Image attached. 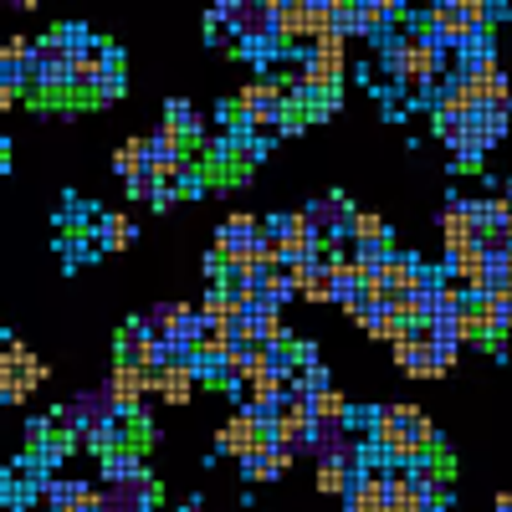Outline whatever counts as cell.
<instances>
[{
  "label": "cell",
  "mask_w": 512,
  "mask_h": 512,
  "mask_svg": "<svg viewBox=\"0 0 512 512\" xmlns=\"http://www.w3.org/2000/svg\"><path fill=\"white\" fill-rule=\"evenodd\" d=\"M154 390V369H134V364H113L108 374V395L118 405V415H139L144 395Z\"/></svg>",
  "instance_id": "6"
},
{
  "label": "cell",
  "mask_w": 512,
  "mask_h": 512,
  "mask_svg": "<svg viewBox=\"0 0 512 512\" xmlns=\"http://www.w3.org/2000/svg\"><path fill=\"white\" fill-rule=\"evenodd\" d=\"M216 441H221V451H231V456L246 461L251 451H267V446H272V431H267V425L256 420L251 410H236V415L221 425V436H216Z\"/></svg>",
  "instance_id": "5"
},
{
  "label": "cell",
  "mask_w": 512,
  "mask_h": 512,
  "mask_svg": "<svg viewBox=\"0 0 512 512\" xmlns=\"http://www.w3.org/2000/svg\"><path fill=\"white\" fill-rule=\"evenodd\" d=\"M118 364H134V369H149L154 364V338L144 333V318L118 328Z\"/></svg>",
  "instance_id": "10"
},
{
  "label": "cell",
  "mask_w": 512,
  "mask_h": 512,
  "mask_svg": "<svg viewBox=\"0 0 512 512\" xmlns=\"http://www.w3.org/2000/svg\"><path fill=\"white\" fill-rule=\"evenodd\" d=\"M149 472L139 466V446H118L103 456V482L108 487H128V482H144Z\"/></svg>",
  "instance_id": "12"
},
{
  "label": "cell",
  "mask_w": 512,
  "mask_h": 512,
  "mask_svg": "<svg viewBox=\"0 0 512 512\" xmlns=\"http://www.w3.org/2000/svg\"><path fill=\"white\" fill-rule=\"evenodd\" d=\"M118 93H123V62H118V67H113V72L98 82V88H93V103H113Z\"/></svg>",
  "instance_id": "21"
},
{
  "label": "cell",
  "mask_w": 512,
  "mask_h": 512,
  "mask_svg": "<svg viewBox=\"0 0 512 512\" xmlns=\"http://www.w3.org/2000/svg\"><path fill=\"white\" fill-rule=\"evenodd\" d=\"M313 405V420H349L354 410H349V400L338 395V390H323L318 400H308Z\"/></svg>",
  "instance_id": "17"
},
{
  "label": "cell",
  "mask_w": 512,
  "mask_h": 512,
  "mask_svg": "<svg viewBox=\"0 0 512 512\" xmlns=\"http://www.w3.org/2000/svg\"><path fill=\"white\" fill-rule=\"evenodd\" d=\"M308 221H313L318 241L338 246V236H349V221H354V205H349L344 195H323V200H313V205H308Z\"/></svg>",
  "instance_id": "7"
},
{
  "label": "cell",
  "mask_w": 512,
  "mask_h": 512,
  "mask_svg": "<svg viewBox=\"0 0 512 512\" xmlns=\"http://www.w3.org/2000/svg\"><path fill=\"white\" fill-rule=\"evenodd\" d=\"M236 123L246 128H282V113H287V93L277 88V82H246V88L236 93V103L226 108Z\"/></svg>",
  "instance_id": "3"
},
{
  "label": "cell",
  "mask_w": 512,
  "mask_h": 512,
  "mask_svg": "<svg viewBox=\"0 0 512 512\" xmlns=\"http://www.w3.org/2000/svg\"><path fill=\"white\" fill-rule=\"evenodd\" d=\"M134 236H139V231H134V221H128V216H103V246H108V251H123Z\"/></svg>",
  "instance_id": "18"
},
{
  "label": "cell",
  "mask_w": 512,
  "mask_h": 512,
  "mask_svg": "<svg viewBox=\"0 0 512 512\" xmlns=\"http://www.w3.org/2000/svg\"><path fill=\"white\" fill-rule=\"evenodd\" d=\"M292 466V451H282V446H267V451H251L246 461H241V477L246 482H272V477H282Z\"/></svg>",
  "instance_id": "14"
},
{
  "label": "cell",
  "mask_w": 512,
  "mask_h": 512,
  "mask_svg": "<svg viewBox=\"0 0 512 512\" xmlns=\"http://www.w3.org/2000/svg\"><path fill=\"white\" fill-rule=\"evenodd\" d=\"M113 169H118L123 180H134L139 169H144V139H128V144L113 154Z\"/></svg>",
  "instance_id": "19"
},
{
  "label": "cell",
  "mask_w": 512,
  "mask_h": 512,
  "mask_svg": "<svg viewBox=\"0 0 512 512\" xmlns=\"http://www.w3.org/2000/svg\"><path fill=\"white\" fill-rule=\"evenodd\" d=\"M354 487V477L344 472V466H338V461H318V492H349Z\"/></svg>",
  "instance_id": "20"
},
{
  "label": "cell",
  "mask_w": 512,
  "mask_h": 512,
  "mask_svg": "<svg viewBox=\"0 0 512 512\" xmlns=\"http://www.w3.org/2000/svg\"><path fill=\"white\" fill-rule=\"evenodd\" d=\"M47 502H52V512H98L103 492L88 482H47Z\"/></svg>",
  "instance_id": "9"
},
{
  "label": "cell",
  "mask_w": 512,
  "mask_h": 512,
  "mask_svg": "<svg viewBox=\"0 0 512 512\" xmlns=\"http://www.w3.org/2000/svg\"><path fill=\"white\" fill-rule=\"evenodd\" d=\"M41 379H47V364L26 344H6V359H0V395H6V405H26Z\"/></svg>",
  "instance_id": "4"
},
{
  "label": "cell",
  "mask_w": 512,
  "mask_h": 512,
  "mask_svg": "<svg viewBox=\"0 0 512 512\" xmlns=\"http://www.w3.org/2000/svg\"><path fill=\"white\" fill-rule=\"evenodd\" d=\"M497 512H512V492H502V497H497Z\"/></svg>",
  "instance_id": "22"
},
{
  "label": "cell",
  "mask_w": 512,
  "mask_h": 512,
  "mask_svg": "<svg viewBox=\"0 0 512 512\" xmlns=\"http://www.w3.org/2000/svg\"><path fill=\"white\" fill-rule=\"evenodd\" d=\"M164 134H175V139L185 144V154L200 144V118H195V108H190L185 98H169V103H164Z\"/></svg>",
  "instance_id": "13"
},
{
  "label": "cell",
  "mask_w": 512,
  "mask_h": 512,
  "mask_svg": "<svg viewBox=\"0 0 512 512\" xmlns=\"http://www.w3.org/2000/svg\"><path fill=\"white\" fill-rule=\"evenodd\" d=\"M154 369V390L169 400V405H185L190 390H195V369L190 364H149Z\"/></svg>",
  "instance_id": "11"
},
{
  "label": "cell",
  "mask_w": 512,
  "mask_h": 512,
  "mask_svg": "<svg viewBox=\"0 0 512 512\" xmlns=\"http://www.w3.org/2000/svg\"><path fill=\"white\" fill-rule=\"evenodd\" d=\"M390 67L400 72V82H405L410 93H425L436 82V72H441V47L415 31V36H405V41H395V47H390Z\"/></svg>",
  "instance_id": "2"
},
{
  "label": "cell",
  "mask_w": 512,
  "mask_h": 512,
  "mask_svg": "<svg viewBox=\"0 0 512 512\" xmlns=\"http://www.w3.org/2000/svg\"><path fill=\"white\" fill-rule=\"evenodd\" d=\"M11 6H21V11H36V6H41V0H11Z\"/></svg>",
  "instance_id": "23"
},
{
  "label": "cell",
  "mask_w": 512,
  "mask_h": 512,
  "mask_svg": "<svg viewBox=\"0 0 512 512\" xmlns=\"http://www.w3.org/2000/svg\"><path fill=\"white\" fill-rule=\"evenodd\" d=\"M144 164L159 169V175H164V169H180V164H185V144H180L175 134H164V128H159V134L144 139Z\"/></svg>",
  "instance_id": "15"
},
{
  "label": "cell",
  "mask_w": 512,
  "mask_h": 512,
  "mask_svg": "<svg viewBox=\"0 0 512 512\" xmlns=\"http://www.w3.org/2000/svg\"><path fill=\"white\" fill-rule=\"evenodd\" d=\"M349 241L359 246V241H390V236H384V221L374 216V210H354V221H349Z\"/></svg>",
  "instance_id": "16"
},
{
  "label": "cell",
  "mask_w": 512,
  "mask_h": 512,
  "mask_svg": "<svg viewBox=\"0 0 512 512\" xmlns=\"http://www.w3.org/2000/svg\"><path fill=\"white\" fill-rule=\"evenodd\" d=\"M374 441L395 466H415L420 456L436 451V425L415 405H390V410L374 415Z\"/></svg>",
  "instance_id": "1"
},
{
  "label": "cell",
  "mask_w": 512,
  "mask_h": 512,
  "mask_svg": "<svg viewBox=\"0 0 512 512\" xmlns=\"http://www.w3.org/2000/svg\"><path fill=\"white\" fill-rule=\"evenodd\" d=\"M349 512H390V472H359L344 492Z\"/></svg>",
  "instance_id": "8"
}]
</instances>
